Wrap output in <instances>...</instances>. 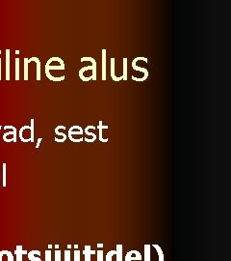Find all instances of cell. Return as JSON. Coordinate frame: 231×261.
Masks as SVG:
<instances>
[{"label": "cell", "instance_id": "cell-46", "mask_svg": "<svg viewBox=\"0 0 231 261\" xmlns=\"http://www.w3.org/2000/svg\"><path fill=\"white\" fill-rule=\"evenodd\" d=\"M0 179H1V176H0ZM0 185H2V182L0 181Z\"/></svg>", "mask_w": 231, "mask_h": 261}, {"label": "cell", "instance_id": "cell-33", "mask_svg": "<svg viewBox=\"0 0 231 261\" xmlns=\"http://www.w3.org/2000/svg\"><path fill=\"white\" fill-rule=\"evenodd\" d=\"M45 261H52V251H51V250L45 251Z\"/></svg>", "mask_w": 231, "mask_h": 261}, {"label": "cell", "instance_id": "cell-43", "mask_svg": "<svg viewBox=\"0 0 231 261\" xmlns=\"http://www.w3.org/2000/svg\"><path fill=\"white\" fill-rule=\"evenodd\" d=\"M19 53H20V51H19V50H15V54H17V55H18Z\"/></svg>", "mask_w": 231, "mask_h": 261}, {"label": "cell", "instance_id": "cell-2", "mask_svg": "<svg viewBox=\"0 0 231 261\" xmlns=\"http://www.w3.org/2000/svg\"><path fill=\"white\" fill-rule=\"evenodd\" d=\"M124 261H143V255L140 251L136 250L129 251L125 254Z\"/></svg>", "mask_w": 231, "mask_h": 261}, {"label": "cell", "instance_id": "cell-28", "mask_svg": "<svg viewBox=\"0 0 231 261\" xmlns=\"http://www.w3.org/2000/svg\"><path fill=\"white\" fill-rule=\"evenodd\" d=\"M54 261H62V252L60 250L54 251Z\"/></svg>", "mask_w": 231, "mask_h": 261}, {"label": "cell", "instance_id": "cell-13", "mask_svg": "<svg viewBox=\"0 0 231 261\" xmlns=\"http://www.w3.org/2000/svg\"><path fill=\"white\" fill-rule=\"evenodd\" d=\"M28 60H29V63L34 61L36 62V64H37V77H36V80L39 81L41 80V61H39V59L38 57H31V58H28Z\"/></svg>", "mask_w": 231, "mask_h": 261}, {"label": "cell", "instance_id": "cell-30", "mask_svg": "<svg viewBox=\"0 0 231 261\" xmlns=\"http://www.w3.org/2000/svg\"><path fill=\"white\" fill-rule=\"evenodd\" d=\"M90 129L95 130V127H94V126H93V125H91V126H88V127L85 129V133L87 134V136H91L93 137H97V136H96V134H94V133H90L89 130H90Z\"/></svg>", "mask_w": 231, "mask_h": 261}, {"label": "cell", "instance_id": "cell-5", "mask_svg": "<svg viewBox=\"0 0 231 261\" xmlns=\"http://www.w3.org/2000/svg\"><path fill=\"white\" fill-rule=\"evenodd\" d=\"M0 261H15L13 252L10 251H0Z\"/></svg>", "mask_w": 231, "mask_h": 261}, {"label": "cell", "instance_id": "cell-6", "mask_svg": "<svg viewBox=\"0 0 231 261\" xmlns=\"http://www.w3.org/2000/svg\"><path fill=\"white\" fill-rule=\"evenodd\" d=\"M27 257H28V261H42L41 258V251L38 250L28 251Z\"/></svg>", "mask_w": 231, "mask_h": 261}, {"label": "cell", "instance_id": "cell-39", "mask_svg": "<svg viewBox=\"0 0 231 261\" xmlns=\"http://www.w3.org/2000/svg\"><path fill=\"white\" fill-rule=\"evenodd\" d=\"M0 80H1V58H0Z\"/></svg>", "mask_w": 231, "mask_h": 261}, {"label": "cell", "instance_id": "cell-21", "mask_svg": "<svg viewBox=\"0 0 231 261\" xmlns=\"http://www.w3.org/2000/svg\"><path fill=\"white\" fill-rule=\"evenodd\" d=\"M66 68L65 66H62V65H45V70H48L49 72L51 70H62L64 71Z\"/></svg>", "mask_w": 231, "mask_h": 261}, {"label": "cell", "instance_id": "cell-31", "mask_svg": "<svg viewBox=\"0 0 231 261\" xmlns=\"http://www.w3.org/2000/svg\"><path fill=\"white\" fill-rule=\"evenodd\" d=\"M59 127L57 126L56 128H55V130H54V132H55V134H56V136H62V138H64V139L65 140H67V136L66 133H60L59 132Z\"/></svg>", "mask_w": 231, "mask_h": 261}, {"label": "cell", "instance_id": "cell-36", "mask_svg": "<svg viewBox=\"0 0 231 261\" xmlns=\"http://www.w3.org/2000/svg\"><path fill=\"white\" fill-rule=\"evenodd\" d=\"M96 138H97V137H93V138H91V139H89V138H88V137H85V141L88 142V143H91V142H94L95 140H96Z\"/></svg>", "mask_w": 231, "mask_h": 261}, {"label": "cell", "instance_id": "cell-27", "mask_svg": "<svg viewBox=\"0 0 231 261\" xmlns=\"http://www.w3.org/2000/svg\"><path fill=\"white\" fill-rule=\"evenodd\" d=\"M64 261H71L70 250H66L65 251H64Z\"/></svg>", "mask_w": 231, "mask_h": 261}, {"label": "cell", "instance_id": "cell-3", "mask_svg": "<svg viewBox=\"0 0 231 261\" xmlns=\"http://www.w3.org/2000/svg\"><path fill=\"white\" fill-rule=\"evenodd\" d=\"M81 62H85V61H91V67H93V74H91V80H96V61L94 60L93 57H82L80 59Z\"/></svg>", "mask_w": 231, "mask_h": 261}, {"label": "cell", "instance_id": "cell-25", "mask_svg": "<svg viewBox=\"0 0 231 261\" xmlns=\"http://www.w3.org/2000/svg\"><path fill=\"white\" fill-rule=\"evenodd\" d=\"M34 118L31 119V126H30V132H31V136H30V141L31 142H34L35 138H34Z\"/></svg>", "mask_w": 231, "mask_h": 261}, {"label": "cell", "instance_id": "cell-18", "mask_svg": "<svg viewBox=\"0 0 231 261\" xmlns=\"http://www.w3.org/2000/svg\"><path fill=\"white\" fill-rule=\"evenodd\" d=\"M52 62H58L60 65L65 66V63H64L63 59L60 58V57H51V58H49L45 65H52Z\"/></svg>", "mask_w": 231, "mask_h": 261}, {"label": "cell", "instance_id": "cell-7", "mask_svg": "<svg viewBox=\"0 0 231 261\" xmlns=\"http://www.w3.org/2000/svg\"><path fill=\"white\" fill-rule=\"evenodd\" d=\"M95 254H96V251L91 250L90 245H87V246H85L84 251H83V254H84L85 261H91V255H94Z\"/></svg>", "mask_w": 231, "mask_h": 261}, {"label": "cell", "instance_id": "cell-22", "mask_svg": "<svg viewBox=\"0 0 231 261\" xmlns=\"http://www.w3.org/2000/svg\"><path fill=\"white\" fill-rule=\"evenodd\" d=\"M127 59L126 57L123 58V74H122V80H127Z\"/></svg>", "mask_w": 231, "mask_h": 261}, {"label": "cell", "instance_id": "cell-38", "mask_svg": "<svg viewBox=\"0 0 231 261\" xmlns=\"http://www.w3.org/2000/svg\"><path fill=\"white\" fill-rule=\"evenodd\" d=\"M96 247H97L98 248H101V250H102V248H103V244H99V243H98V244L96 245Z\"/></svg>", "mask_w": 231, "mask_h": 261}, {"label": "cell", "instance_id": "cell-35", "mask_svg": "<svg viewBox=\"0 0 231 261\" xmlns=\"http://www.w3.org/2000/svg\"><path fill=\"white\" fill-rule=\"evenodd\" d=\"M69 133H70L71 136H73V134H78V136H82V134L84 133V130H76V132H74V130H69Z\"/></svg>", "mask_w": 231, "mask_h": 261}, {"label": "cell", "instance_id": "cell-15", "mask_svg": "<svg viewBox=\"0 0 231 261\" xmlns=\"http://www.w3.org/2000/svg\"><path fill=\"white\" fill-rule=\"evenodd\" d=\"M151 247L154 248V250L156 251L157 254H158V261H165V255H164V252L162 251V248L159 246L157 244H154V245H151Z\"/></svg>", "mask_w": 231, "mask_h": 261}, {"label": "cell", "instance_id": "cell-41", "mask_svg": "<svg viewBox=\"0 0 231 261\" xmlns=\"http://www.w3.org/2000/svg\"><path fill=\"white\" fill-rule=\"evenodd\" d=\"M71 247H72V246H71V245H67V250H70Z\"/></svg>", "mask_w": 231, "mask_h": 261}, {"label": "cell", "instance_id": "cell-37", "mask_svg": "<svg viewBox=\"0 0 231 261\" xmlns=\"http://www.w3.org/2000/svg\"><path fill=\"white\" fill-rule=\"evenodd\" d=\"M42 141V137H39L38 140H37V144H36V149H38L39 147V145H41V142Z\"/></svg>", "mask_w": 231, "mask_h": 261}, {"label": "cell", "instance_id": "cell-26", "mask_svg": "<svg viewBox=\"0 0 231 261\" xmlns=\"http://www.w3.org/2000/svg\"><path fill=\"white\" fill-rule=\"evenodd\" d=\"M96 261H104V252L103 250H99L96 251Z\"/></svg>", "mask_w": 231, "mask_h": 261}, {"label": "cell", "instance_id": "cell-32", "mask_svg": "<svg viewBox=\"0 0 231 261\" xmlns=\"http://www.w3.org/2000/svg\"><path fill=\"white\" fill-rule=\"evenodd\" d=\"M89 70H93V67L91 66H86V67H83V68H81L80 70H79V77L82 76V74H84V73L86 72V71H89Z\"/></svg>", "mask_w": 231, "mask_h": 261}, {"label": "cell", "instance_id": "cell-44", "mask_svg": "<svg viewBox=\"0 0 231 261\" xmlns=\"http://www.w3.org/2000/svg\"><path fill=\"white\" fill-rule=\"evenodd\" d=\"M55 248H56V250H59V245H55Z\"/></svg>", "mask_w": 231, "mask_h": 261}, {"label": "cell", "instance_id": "cell-4", "mask_svg": "<svg viewBox=\"0 0 231 261\" xmlns=\"http://www.w3.org/2000/svg\"><path fill=\"white\" fill-rule=\"evenodd\" d=\"M15 261H23V255L28 254V251L23 250L22 246L18 245V246H17V248H15Z\"/></svg>", "mask_w": 231, "mask_h": 261}, {"label": "cell", "instance_id": "cell-8", "mask_svg": "<svg viewBox=\"0 0 231 261\" xmlns=\"http://www.w3.org/2000/svg\"><path fill=\"white\" fill-rule=\"evenodd\" d=\"M116 260L115 261H123V246L121 244H118L116 246Z\"/></svg>", "mask_w": 231, "mask_h": 261}, {"label": "cell", "instance_id": "cell-24", "mask_svg": "<svg viewBox=\"0 0 231 261\" xmlns=\"http://www.w3.org/2000/svg\"><path fill=\"white\" fill-rule=\"evenodd\" d=\"M19 58H15V80H19Z\"/></svg>", "mask_w": 231, "mask_h": 261}, {"label": "cell", "instance_id": "cell-19", "mask_svg": "<svg viewBox=\"0 0 231 261\" xmlns=\"http://www.w3.org/2000/svg\"><path fill=\"white\" fill-rule=\"evenodd\" d=\"M7 164H2V167H3V174H2V186L3 187H6L7 186V174H6V171H7Z\"/></svg>", "mask_w": 231, "mask_h": 261}, {"label": "cell", "instance_id": "cell-17", "mask_svg": "<svg viewBox=\"0 0 231 261\" xmlns=\"http://www.w3.org/2000/svg\"><path fill=\"white\" fill-rule=\"evenodd\" d=\"M23 65H24V73H23V76H24V80L27 81L28 80V66H29L28 58L23 59Z\"/></svg>", "mask_w": 231, "mask_h": 261}, {"label": "cell", "instance_id": "cell-20", "mask_svg": "<svg viewBox=\"0 0 231 261\" xmlns=\"http://www.w3.org/2000/svg\"><path fill=\"white\" fill-rule=\"evenodd\" d=\"M4 129H5V130H13L14 136H13V137H12V138H13V142H15H15H17V140H18V138H17L18 137L17 136L18 133H17V129H15V126H5V127H4Z\"/></svg>", "mask_w": 231, "mask_h": 261}, {"label": "cell", "instance_id": "cell-14", "mask_svg": "<svg viewBox=\"0 0 231 261\" xmlns=\"http://www.w3.org/2000/svg\"><path fill=\"white\" fill-rule=\"evenodd\" d=\"M102 80H106V49H102Z\"/></svg>", "mask_w": 231, "mask_h": 261}, {"label": "cell", "instance_id": "cell-10", "mask_svg": "<svg viewBox=\"0 0 231 261\" xmlns=\"http://www.w3.org/2000/svg\"><path fill=\"white\" fill-rule=\"evenodd\" d=\"M144 261H151V245L145 244L144 246Z\"/></svg>", "mask_w": 231, "mask_h": 261}, {"label": "cell", "instance_id": "cell-29", "mask_svg": "<svg viewBox=\"0 0 231 261\" xmlns=\"http://www.w3.org/2000/svg\"><path fill=\"white\" fill-rule=\"evenodd\" d=\"M81 259V251L79 250H75L73 252V261H80Z\"/></svg>", "mask_w": 231, "mask_h": 261}, {"label": "cell", "instance_id": "cell-40", "mask_svg": "<svg viewBox=\"0 0 231 261\" xmlns=\"http://www.w3.org/2000/svg\"><path fill=\"white\" fill-rule=\"evenodd\" d=\"M53 248V246H52V245H51V244H50V245H48V250H51V248Z\"/></svg>", "mask_w": 231, "mask_h": 261}, {"label": "cell", "instance_id": "cell-16", "mask_svg": "<svg viewBox=\"0 0 231 261\" xmlns=\"http://www.w3.org/2000/svg\"><path fill=\"white\" fill-rule=\"evenodd\" d=\"M45 76H46L47 78H48V80H52V81H56V82L62 81V80H65V76H62V77H54V76H52V74H50V72H49L48 70H45Z\"/></svg>", "mask_w": 231, "mask_h": 261}, {"label": "cell", "instance_id": "cell-42", "mask_svg": "<svg viewBox=\"0 0 231 261\" xmlns=\"http://www.w3.org/2000/svg\"><path fill=\"white\" fill-rule=\"evenodd\" d=\"M73 247H74V248H75V250H78V245H74Z\"/></svg>", "mask_w": 231, "mask_h": 261}, {"label": "cell", "instance_id": "cell-9", "mask_svg": "<svg viewBox=\"0 0 231 261\" xmlns=\"http://www.w3.org/2000/svg\"><path fill=\"white\" fill-rule=\"evenodd\" d=\"M111 60V77H112V80L116 82H118L122 80V76L121 77H117L115 74V58L112 57L110 59Z\"/></svg>", "mask_w": 231, "mask_h": 261}, {"label": "cell", "instance_id": "cell-47", "mask_svg": "<svg viewBox=\"0 0 231 261\" xmlns=\"http://www.w3.org/2000/svg\"><path fill=\"white\" fill-rule=\"evenodd\" d=\"M0 55H1V50H0Z\"/></svg>", "mask_w": 231, "mask_h": 261}, {"label": "cell", "instance_id": "cell-45", "mask_svg": "<svg viewBox=\"0 0 231 261\" xmlns=\"http://www.w3.org/2000/svg\"><path fill=\"white\" fill-rule=\"evenodd\" d=\"M2 128H3V127H2V126H1V125H0V130H2Z\"/></svg>", "mask_w": 231, "mask_h": 261}, {"label": "cell", "instance_id": "cell-34", "mask_svg": "<svg viewBox=\"0 0 231 261\" xmlns=\"http://www.w3.org/2000/svg\"><path fill=\"white\" fill-rule=\"evenodd\" d=\"M67 137H69V139H70L71 141H72V142H77V143H78V142H81V141H83V140H84V138H83V137L78 138V139H76V138H73V137H72V136H71L70 133H69V134H67Z\"/></svg>", "mask_w": 231, "mask_h": 261}, {"label": "cell", "instance_id": "cell-23", "mask_svg": "<svg viewBox=\"0 0 231 261\" xmlns=\"http://www.w3.org/2000/svg\"><path fill=\"white\" fill-rule=\"evenodd\" d=\"M115 255H116V251L115 250H112V251H108V254H107L106 256H105V260L104 261H115V259H114Z\"/></svg>", "mask_w": 231, "mask_h": 261}, {"label": "cell", "instance_id": "cell-12", "mask_svg": "<svg viewBox=\"0 0 231 261\" xmlns=\"http://www.w3.org/2000/svg\"><path fill=\"white\" fill-rule=\"evenodd\" d=\"M98 130H99V136H98V139L100 140V142H103V143H106L108 142V138H104L102 136V130L103 129H108V126H103V121H99L98 122V127H97Z\"/></svg>", "mask_w": 231, "mask_h": 261}, {"label": "cell", "instance_id": "cell-11", "mask_svg": "<svg viewBox=\"0 0 231 261\" xmlns=\"http://www.w3.org/2000/svg\"><path fill=\"white\" fill-rule=\"evenodd\" d=\"M10 53L9 49H6V80L9 81L11 80L10 77Z\"/></svg>", "mask_w": 231, "mask_h": 261}, {"label": "cell", "instance_id": "cell-1", "mask_svg": "<svg viewBox=\"0 0 231 261\" xmlns=\"http://www.w3.org/2000/svg\"><path fill=\"white\" fill-rule=\"evenodd\" d=\"M139 60H143V61H145V62H146V63L148 62V60H147V58H146V57H136V58H134V60L132 61V63H131V67H132V68H133L134 70L139 71V72L144 73V77L139 78V77H136L132 76V80H133L134 81L142 82V81L146 80V78L148 77V71H147L145 68H142V67H139V66L136 65L137 61H139Z\"/></svg>", "mask_w": 231, "mask_h": 261}]
</instances>
